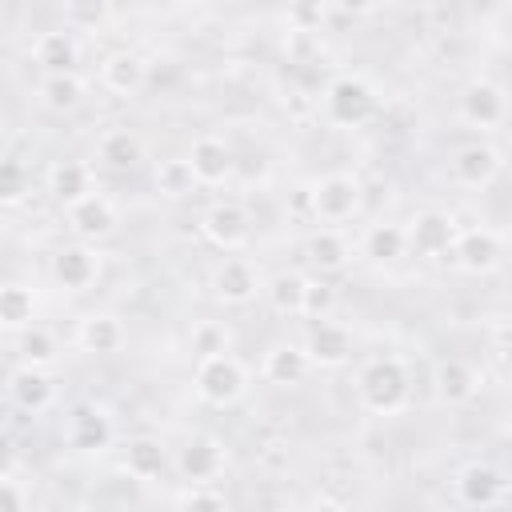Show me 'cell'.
<instances>
[{
	"label": "cell",
	"instance_id": "cell-11",
	"mask_svg": "<svg viewBox=\"0 0 512 512\" xmlns=\"http://www.w3.org/2000/svg\"><path fill=\"white\" fill-rule=\"evenodd\" d=\"M184 160H188V168H192V180H196V184H208V188L224 184V180L232 176V168H236L232 148H228L220 136H200V140H192V148H188Z\"/></svg>",
	"mask_w": 512,
	"mask_h": 512
},
{
	"label": "cell",
	"instance_id": "cell-9",
	"mask_svg": "<svg viewBox=\"0 0 512 512\" xmlns=\"http://www.w3.org/2000/svg\"><path fill=\"white\" fill-rule=\"evenodd\" d=\"M500 168H504L500 148H492V144H484V140L464 144V148H456V156H452V180L464 184V188H488V184L500 176Z\"/></svg>",
	"mask_w": 512,
	"mask_h": 512
},
{
	"label": "cell",
	"instance_id": "cell-7",
	"mask_svg": "<svg viewBox=\"0 0 512 512\" xmlns=\"http://www.w3.org/2000/svg\"><path fill=\"white\" fill-rule=\"evenodd\" d=\"M224 464H228V452H224V444L216 436H192V440H184L176 448V472L184 480H192L196 488L212 484L224 472Z\"/></svg>",
	"mask_w": 512,
	"mask_h": 512
},
{
	"label": "cell",
	"instance_id": "cell-30",
	"mask_svg": "<svg viewBox=\"0 0 512 512\" xmlns=\"http://www.w3.org/2000/svg\"><path fill=\"white\" fill-rule=\"evenodd\" d=\"M40 100H44V108H52V112H72V108L84 100V80H80L76 72L44 76V80H40Z\"/></svg>",
	"mask_w": 512,
	"mask_h": 512
},
{
	"label": "cell",
	"instance_id": "cell-24",
	"mask_svg": "<svg viewBox=\"0 0 512 512\" xmlns=\"http://www.w3.org/2000/svg\"><path fill=\"white\" fill-rule=\"evenodd\" d=\"M308 372H312V364H308V356H304L300 344H272L268 356H264V380L268 384L296 388V384L308 380Z\"/></svg>",
	"mask_w": 512,
	"mask_h": 512
},
{
	"label": "cell",
	"instance_id": "cell-22",
	"mask_svg": "<svg viewBox=\"0 0 512 512\" xmlns=\"http://www.w3.org/2000/svg\"><path fill=\"white\" fill-rule=\"evenodd\" d=\"M124 340H128V332H124L120 316H112V312H88V316L80 320V328H76V344H80L84 352H92V356L120 352Z\"/></svg>",
	"mask_w": 512,
	"mask_h": 512
},
{
	"label": "cell",
	"instance_id": "cell-35",
	"mask_svg": "<svg viewBox=\"0 0 512 512\" xmlns=\"http://www.w3.org/2000/svg\"><path fill=\"white\" fill-rule=\"evenodd\" d=\"M336 308V288L328 280H304V296H300V316H312V320H328Z\"/></svg>",
	"mask_w": 512,
	"mask_h": 512
},
{
	"label": "cell",
	"instance_id": "cell-21",
	"mask_svg": "<svg viewBox=\"0 0 512 512\" xmlns=\"http://www.w3.org/2000/svg\"><path fill=\"white\" fill-rule=\"evenodd\" d=\"M64 440L76 448V452H100L112 444V420L108 412L92 408V404H80L72 416H68V428H64Z\"/></svg>",
	"mask_w": 512,
	"mask_h": 512
},
{
	"label": "cell",
	"instance_id": "cell-8",
	"mask_svg": "<svg viewBox=\"0 0 512 512\" xmlns=\"http://www.w3.org/2000/svg\"><path fill=\"white\" fill-rule=\"evenodd\" d=\"M200 228H204V236H208L216 248L236 252V248H244L248 236H252V216H248V208L236 204V200H216V204L204 212Z\"/></svg>",
	"mask_w": 512,
	"mask_h": 512
},
{
	"label": "cell",
	"instance_id": "cell-42",
	"mask_svg": "<svg viewBox=\"0 0 512 512\" xmlns=\"http://www.w3.org/2000/svg\"><path fill=\"white\" fill-rule=\"evenodd\" d=\"M12 472H16V448L0 440V480H12Z\"/></svg>",
	"mask_w": 512,
	"mask_h": 512
},
{
	"label": "cell",
	"instance_id": "cell-31",
	"mask_svg": "<svg viewBox=\"0 0 512 512\" xmlns=\"http://www.w3.org/2000/svg\"><path fill=\"white\" fill-rule=\"evenodd\" d=\"M260 292L268 296V308H272V312H280V316H300L304 276H296V272H276Z\"/></svg>",
	"mask_w": 512,
	"mask_h": 512
},
{
	"label": "cell",
	"instance_id": "cell-4",
	"mask_svg": "<svg viewBox=\"0 0 512 512\" xmlns=\"http://www.w3.org/2000/svg\"><path fill=\"white\" fill-rule=\"evenodd\" d=\"M324 112L340 128H356L376 112V88L364 76H336L324 88Z\"/></svg>",
	"mask_w": 512,
	"mask_h": 512
},
{
	"label": "cell",
	"instance_id": "cell-5",
	"mask_svg": "<svg viewBox=\"0 0 512 512\" xmlns=\"http://www.w3.org/2000/svg\"><path fill=\"white\" fill-rule=\"evenodd\" d=\"M508 116V96L496 80H468L464 92H460V120L472 124V128H500Z\"/></svg>",
	"mask_w": 512,
	"mask_h": 512
},
{
	"label": "cell",
	"instance_id": "cell-20",
	"mask_svg": "<svg viewBox=\"0 0 512 512\" xmlns=\"http://www.w3.org/2000/svg\"><path fill=\"white\" fill-rule=\"evenodd\" d=\"M32 60L44 68V76H64V72H76L80 44H76V36L68 28H52V32H40L36 36Z\"/></svg>",
	"mask_w": 512,
	"mask_h": 512
},
{
	"label": "cell",
	"instance_id": "cell-44",
	"mask_svg": "<svg viewBox=\"0 0 512 512\" xmlns=\"http://www.w3.org/2000/svg\"><path fill=\"white\" fill-rule=\"evenodd\" d=\"M252 512H280V508H252Z\"/></svg>",
	"mask_w": 512,
	"mask_h": 512
},
{
	"label": "cell",
	"instance_id": "cell-37",
	"mask_svg": "<svg viewBox=\"0 0 512 512\" xmlns=\"http://www.w3.org/2000/svg\"><path fill=\"white\" fill-rule=\"evenodd\" d=\"M108 16H112L108 4H64V20L72 28H100Z\"/></svg>",
	"mask_w": 512,
	"mask_h": 512
},
{
	"label": "cell",
	"instance_id": "cell-1",
	"mask_svg": "<svg viewBox=\"0 0 512 512\" xmlns=\"http://www.w3.org/2000/svg\"><path fill=\"white\" fill-rule=\"evenodd\" d=\"M356 396L376 416L400 412L408 404V396H412V376H408L404 360L400 356H376V360H368L360 368V376H356Z\"/></svg>",
	"mask_w": 512,
	"mask_h": 512
},
{
	"label": "cell",
	"instance_id": "cell-27",
	"mask_svg": "<svg viewBox=\"0 0 512 512\" xmlns=\"http://www.w3.org/2000/svg\"><path fill=\"white\" fill-rule=\"evenodd\" d=\"M304 256H308V264H312L316 272H340V268L348 264L352 248H348V240H344L336 228H320V232L308 236Z\"/></svg>",
	"mask_w": 512,
	"mask_h": 512
},
{
	"label": "cell",
	"instance_id": "cell-10",
	"mask_svg": "<svg viewBox=\"0 0 512 512\" xmlns=\"http://www.w3.org/2000/svg\"><path fill=\"white\" fill-rule=\"evenodd\" d=\"M300 348H304L312 368H340L352 356V332L336 320H316Z\"/></svg>",
	"mask_w": 512,
	"mask_h": 512
},
{
	"label": "cell",
	"instance_id": "cell-12",
	"mask_svg": "<svg viewBox=\"0 0 512 512\" xmlns=\"http://www.w3.org/2000/svg\"><path fill=\"white\" fill-rule=\"evenodd\" d=\"M260 288H264V284H260V272H256L248 260H236V256H232V260L216 264V272H212V296H216L220 304H232V308L252 304Z\"/></svg>",
	"mask_w": 512,
	"mask_h": 512
},
{
	"label": "cell",
	"instance_id": "cell-36",
	"mask_svg": "<svg viewBox=\"0 0 512 512\" xmlns=\"http://www.w3.org/2000/svg\"><path fill=\"white\" fill-rule=\"evenodd\" d=\"M192 352H196V360L228 352V328H224V324H212V320L196 324V328H192Z\"/></svg>",
	"mask_w": 512,
	"mask_h": 512
},
{
	"label": "cell",
	"instance_id": "cell-29",
	"mask_svg": "<svg viewBox=\"0 0 512 512\" xmlns=\"http://www.w3.org/2000/svg\"><path fill=\"white\" fill-rule=\"evenodd\" d=\"M164 468H168V456H164L160 440H152V436L128 440V448H124V472L132 480H156Z\"/></svg>",
	"mask_w": 512,
	"mask_h": 512
},
{
	"label": "cell",
	"instance_id": "cell-6",
	"mask_svg": "<svg viewBox=\"0 0 512 512\" xmlns=\"http://www.w3.org/2000/svg\"><path fill=\"white\" fill-rule=\"evenodd\" d=\"M452 260H456L468 276H488V272H496L500 260H504V240H500L492 228L456 232V240H452Z\"/></svg>",
	"mask_w": 512,
	"mask_h": 512
},
{
	"label": "cell",
	"instance_id": "cell-43",
	"mask_svg": "<svg viewBox=\"0 0 512 512\" xmlns=\"http://www.w3.org/2000/svg\"><path fill=\"white\" fill-rule=\"evenodd\" d=\"M308 512H348L340 500H332V496H316L312 504H308Z\"/></svg>",
	"mask_w": 512,
	"mask_h": 512
},
{
	"label": "cell",
	"instance_id": "cell-26",
	"mask_svg": "<svg viewBox=\"0 0 512 512\" xmlns=\"http://www.w3.org/2000/svg\"><path fill=\"white\" fill-rule=\"evenodd\" d=\"M360 252L372 260V264H392L408 252V236H404V224H392V220H380L364 232L360 240Z\"/></svg>",
	"mask_w": 512,
	"mask_h": 512
},
{
	"label": "cell",
	"instance_id": "cell-19",
	"mask_svg": "<svg viewBox=\"0 0 512 512\" xmlns=\"http://www.w3.org/2000/svg\"><path fill=\"white\" fill-rule=\"evenodd\" d=\"M68 228L80 236V240H104L116 232V204L100 192L84 196L80 204L68 208Z\"/></svg>",
	"mask_w": 512,
	"mask_h": 512
},
{
	"label": "cell",
	"instance_id": "cell-25",
	"mask_svg": "<svg viewBox=\"0 0 512 512\" xmlns=\"http://www.w3.org/2000/svg\"><path fill=\"white\" fill-rule=\"evenodd\" d=\"M96 156H100L108 168L128 172V168H136V164L144 160V144H140V136L128 132V128H108V132L96 140Z\"/></svg>",
	"mask_w": 512,
	"mask_h": 512
},
{
	"label": "cell",
	"instance_id": "cell-32",
	"mask_svg": "<svg viewBox=\"0 0 512 512\" xmlns=\"http://www.w3.org/2000/svg\"><path fill=\"white\" fill-rule=\"evenodd\" d=\"M152 184H156V192L168 196V200H180V196H188V192L196 188L192 168H188L184 156H168V160H160L156 172H152Z\"/></svg>",
	"mask_w": 512,
	"mask_h": 512
},
{
	"label": "cell",
	"instance_id": "cell-15",
	"mask_svg": "<svg viewBox=\"0 0 512 512\" xmlns=\"http://www.w3.org/2000/svg\"><path fill=\"white\" fill-rule=\"evenodd\" d=\"M408 248H416L420 256H448L452 240H456V220L448 212H420L408 228Z\"/></svg>",
	"mask_w": 512,
	"mask_h": 512
},
{
	"label": "cell",
	"instance_id": "cell-18",
	"mask_svg": "<svg viewBox=\"0 0 512 512\" xmlns=\"http://www.w3.org/2000/svg\"><path fill=\"white\" fill-rule=\"evenodd\" d=\"M100 84H104L108 92H116V96H136V92L148 84V60H144L140 52L120 48V52L104 56V64H100Z\"/></svg>",
	"mask_w": 512,
	"mask_h": 512
},
{
	"label": "cell",
	"instance_id": "cell-41",
	"mask_svg": "<svg viewBox=\"0 0 512 512\" xmlns=\"http://www.w3.org/2000/svg\"><path fill=\"white\" fill-rule=\"evenodd\" d=\"M492 352H496V360L508 356V320L504 316H496V324H492Z\"/></svg>",
	"mask_w": 512,
	"mask_h": 512
},
{
	"label": "cell",
	"instance_id": "cell-34",
	"mask_svg": "<svg viewBox=\"0 0 512 512\" xmlns=\"http://www.w3.org/2000/svg\"><path fill=\"white\" fill-rule=\"evenodd\" d=\"M28 196V168L16 156H0V208L20 204Z\"/></svg>",
	"mask_w": 512,
	"mask_h": 512
},
{
	"label": "cell",
	"instance_id": "cell-45",
	"mask_svg": "<svg viewBox=\"0 0 512 512\" xmlns=\"http://www.w3.org/2000/svg\"><path fill=\"white\" fill-rule=\"evenodd\" d=\"M0 136H4V112H0Z\"/></svg>",
	"mask_w": 512,
	"mask_h": 512
},
{
	"label": "cell",
	"instance_id": "cell-2",
	"mask_svg": "<svg viewBox=\"0 0 512 512\" xmlns=\"http://www.w3.org/2000/svg\"><path fill=\"white\" fill-rule=\"evenodd\" d=\"M192 384H196V396H200L204 404H212V408H232V404L248 392V368H244L232 352L204 356V360H196Z\"/></svg>",
	"mask_w": 512,
	"mask_h": 512
},
{
	"label": "cell",
	"instance_id": "cell-40",
	"mask_svg": "<svg viewBox=\"0 0 512 512\" xmlns=\"http://www.w3.org/2000/svg\"><path fill=\"white\" fill-rule=\"evenodd\" d=\"M0 512H24V492L16 480H0Z\"/></svg>",
	"mask_w": 512,
	"mask_h": 512
},
{
	"label": "cell",
	"instance_id": "cell-16",
	"mask_svg": "<svg viewBox=\"0 0 512 512\" xmlns=\"http://www.w3.org/2000/svg\"><path fill=\"white\" fill-rule=\"evenodd\" d=\"M432 388H436V396H440L444 404L460 408V404L476 400V392H480V372H476L468 360L448 356V360L436 364V372H432Z\"/></svg>",
	"mask_w": 512,
	"mask_h": 512
},
{
	"label": "cell",
	"instance_id": "cell-33",
	"mask_svg": "<svg viewBox=\"0 0 512 512\" xmlns=\"http://www.w3.org/2000/svg\"><path fill=\"white\" fill-rule=\"evenodd\" d=\"M20 356H24V364H32V368H48L56 356H60V344H56V336L48 332V328H24L20 332Z\"/></svg>",
	"mask_w": 512,
	"mask_h": 512
},
{
	"label": "cell",
	"instance_id": "cell-38",
	"mask_svg": "<svg viewBox=\"0 0 512 512\" xmlns=\"http://www.w3.org/2000/svg\"><path fill=\"white\" fill-rule=\"evenodd\" d=\"M176 512H228V504H224V496H216L212 488H192V492L180 500Z\"/></svg>",
	"mask_w": 512,
	"mask_h": 512
},
{
	"label": "cell",
	"instance_id": "cell-28",
	"mask_svg": "<svg viewBox=\"0 0 512 512\" xmlns=\"http://www.w3.org/2000/svg\"><path fill=\"white\" fill-rule=\"evenodd\" d=\"M36 320V292L28 284H0V328L24 332Z\"/></svg>",
	"mask_w": 512,
	"mask_h": 512
},
{
	"label": "cell",
	"instance_id": "cell-13",
	"mask_svg": "<svg viewBox=\"0 0 512 512\" xmlns=\"http://www.w3.org/2000/svg\"><path fill=\"white\" fill-rule=\"evenodd\" d=\"M100 276V256L96 248L88 244H64L56 256H52V280L68 292H84L92 288V280Z\"/></svg>",
	"mask_w": 512,
	"mask_h": 512
},
{
	"label": "cell",
	"instance_id": "cell-23",
	"mask_svg": "<svg viewBox=\"0 0 512 512\" xmlns=\"http://www.w3.org/2000/svg\"><path fill=\"white\" fill-rule=\"evenodd\" d=\"M48 192L64 208H72L84 196H92V172H88V164H80V160H56L48 168Z\"/></svg>",
	"mask_w": 512,
	"mask_h": 512
},
{
	"label": "cell",
	"instance_id": "cell-3",
	"mask_svg": "<svg viewBox=\"0 0 512 512\" xmlns=\"http://www.w3.org/2000/svg\"><path fill=\"white\" fill-rule=\"evenodd\" d=\"M304 200H308V212L324 224H340V220H352L360 212V200H364V188L352 172H328L320 176L312 188H304Z\"/></svg>",
	"mask_w": 512,
	"mask_h": 512
},
{
	"label": "cell",
	"instance_id": "cell-14",
	"mask_svg": "<svg viewBox=\"0 0 512 512\" xmlns=\"http://www.w3.org/2000/svg\"><path fill=\"white\" fill-rule=\"evenodd\" d=\"M504 492H508V480H504V472L492 468V464H468V468H460V476H456V496H460L468 508H496V504L504 500Z\"/></svg>",
	"mask_w": 512,
	"mask_h": 512
},
{
	"label": "cell",
	"instance_id": "cell-17",
	"mask_svg": "<svg viewBox=\"0 0 512 512\" xmlns=\"http://www.w3.org/2000/svg\"><path fill=\"white\" fill-rule=\"evenodd\" d=\"M8 396L20 412H44L52 400H56V380L48 376V368H32V364H20L12 376H8Z\"/></svg>",
	"mask_w": 512,
	"mask_h": 512
},
{
	"label": "cell",
	"instance_id": "cell-39",
	"mask_svg": "<svg viewBox=\"0 0 512 512\" xmlns=\"http://www.w3.org/2000/svg\"><path fill=\"white\" fill-rule=\"evenodd\" d=\"M320 20H324V8L320 4H304V8H292L288 12V24H292V32H316L320 28Z\"/></svg>",
	"mask_w": 512,
	"mask_h": 512
}]
</instances>
